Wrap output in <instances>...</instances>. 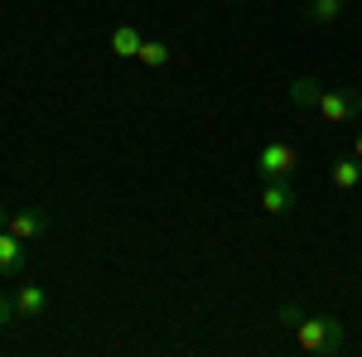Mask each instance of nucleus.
Listing matches in <instances>:
<instances>
[{"label": "nucleus", "instance_id": "nucleus-1", "mask_svg": "<svg viewBox=\"0 0 362 357\" xmlns=\"http://www.w3.org/2000/svg\"><path fill=\"white\" fill-rule=\"evenodd\" d=\"M290 333H295V348L300 353H314V357L343 353V324H338L334 314H305L300 309V319L290 324Z\"/></svg>", "mask_w": 362, "mask_h": 357}, {"label": "nucleus", "instance_id": "nucleus-2", "mask_svg": "<svg viewBox=\"0 0 362 357\" xmlns=\"http://www.w3.org/2000/svg\"><path fill=\"white\" fill-rule=\"evenodd\" d=\"M309 107L319 111L324 121H334V126H348V121L362 116V92H353V87H329V92H324V87H319Z\"/></svg>", "mask_w": 362, "mask_h": 357}, {"label": "nucleus", "instance_id": "nucleus-3", "mask_svg": "<svg viewBox=\"0 0 362 357\" xmlns=\"http://www.w3.org/2000/svg\"><path fill=\"white\" fill-rule=\"evenodd\" d=\"M295 169H300V150L295 145H285V140H266L261 145V155H256V174L261 179H295Z\"/></svg>", "mask_w": 362, "mask_h": 357}, {"label": "nucleus", "instance_id": "nucleus-4", "mask_svg": "<svg viewBox=\"0 0 362 357\" xmlns=\"http://www.w3.org/2000/svg\"><path fill=\"white\" fill-rule=\"evenodd\" d=\"M261 208H266L271 218L295 213V189H290V179H261Z\"/></svg>", "mask_w": 362, "mask_h": 357}, {"label": "nucleus", "instance_id": "nucleus-5", "mask_svg": "<svg viewBox=\"0 0 362 357\" xmlns=\"http://www.w3.org/2000/svg\"><path fill=\"white\" fill-rule=\"evenodd\" d=\"M49 314V295L39 285H15V319L20 324H39Z\"/></svg>", "mask_w": 362, "mask_h": 357}, {"label": "nucleus", "instance_id": "nucleus-6", "mask_svg": "<svg viewBox=\"0 0 362 357\" xmlns=\"http://www.w3.org/2000/svg\"><path fill=\"white\" fill-rule=\"evenodd\" d=\"M5 232H15L20 242H39V237L49 232V218H44L39 208H15L10 222H5Z\"/></svg>", "mask_w": 362, "mask_h": 357}, {"label": "nucleus", "instance_id": "nucleus-7", "mask_svg": "<svg viewBox=\"0 0 362 357\" xmlns=\"http://www.w3.org/2000/svg\"><path fill=\"white\" fill-rule=\"evenodd\" d=\"M20 271H25V242L15 232H0V275L15 280Z\"/></svg>", "mask_w": 362, "mask_h": 357}, {"label": "nucleus", "instance_id": "nucleus-8", "mask_svg": "<svg viewBox=\"0 0 362 357\" xmlns=\"http://www.w3.org/2000/svg\"><path fill=\"white\" fill-rule=\"evenodd\" d=\"M329 179H334V189H358V184H362V160H358V155L334 160V165H329Z\"/></svg>", "mask_w": 362, "mask_h": 357}, {"label": "nucleus", "instance_id": "nucleus-9", "mask_svg": "<svg viewBox=\"0 0 362 357\" xmlns=\"http://www.w3.org/2000/svg\"><path fill=\"white\" fill-rule=\"evenodd\" d=\"M140 44H145V34H140L136 25H116V29H112V54H116V58H136Z\"/></svg>", "mask_w": 362, "mask_h": 357}, {"label": "nucleus", "instance_id": "nucleus-10", "mask_svg": "<svg viewBox=\"0 0 362 357\" xmlns=\"http://www.w3.org/2000/svg\"><path fill=\"white\" fill-rule=\"evenodd\" d=\"M343 10H348V0H309L305 5V25H334Z\"/></svg>", "mask_w": 362, "mask_h": 357}, {"label": "nucleus", "instance_id": "nucleus-11", "mask_svg": "<svg viewBox=\"0 0 362 357\" xmlns=\"http://www.w3.org/2000/svg\"><path fill=\"white\" fill-rule=\"evenodd\" d=\"M136 58L145 63V68H165V63H169V44H165V39H145Z\"/></svg>", "mask_w": 362, "mask_h": 357}, {"label": "nucleus", "instance_id": "nucleus-12", "mask_svg": "<svg viewBox=\"0 0 362 357\" xmlns=\"http://www.w3.org/2000/svg\"><path fill=\"white\" fill-rule=\"evenodd\" d=\"M314 92H319V83H314V78H300V83L290 87V97H295L300 107H309V102H314Z\"/></svg>", "mask_w": 362, "mask_h": 357}, {"label": "nucleus", "instance_id": "nucleus-13", "mask_svg": "<svg viewBox=\"0 0 362 357\" xmlns=\"http://www.w3.org/2000/svg\"><path fill=\"white\" fill-rule=\"evenodd\" d=\"M15 324V295H0V329Z\"/></svg>", "mask_w": 362, "mask_h": 357}, {"label": "nucleus", "instance_id": "nucleus-14", "mask_svg": "<svg viewBox=\"0 0 362 357\" xmlns=\"http://www.w3.org/2000/svg\"><path fill=\"white\" fill-rule=\"evenodd\" d=\"M5 222H10V208H0V232H5Z\"/></svg>", "mask_w": 362, "mask_h": 357}, {"label": "nucleus", "instance_id": "nucleus-15", "mask_svg": "<svg viewBox=\"0 0 362 357\" xmlns=\"http://www.w3.org/2000/svg\"><path fill=\"white\" fill-rule=\"evenodd\" d=\"M353 155H358V160H362V131H358V145H353Z\"/></svg>", "mask_w": 362, "mask_h": 357}, {"label": "nucleus", "instance_id": "nucleus-16", "mask_svg": "<svg viewBox=\"0 0 362 357\" xmlns=\"http://www.w3.org/2000/svg\"><path fill=\"white\" fill-rule=\"evenodd\" d=\"M223 5H242V0H223Z\"/></svg>", "mask_w": 362, "mask_h": 357}, {"label": "nucleus", "instance_id": "nucleus-17", "mask_svg": "<svg viewBox=\"0 0 362 357\" xmlns=\"http://www.w3.org/2000/svg\"><path fill=\"white\" fill-rule=\"evenodd\" d=\"M348 5H353V0H348Z\"/></svg>", "mask_w": 362, "mask_h": 357}]
</instances>
